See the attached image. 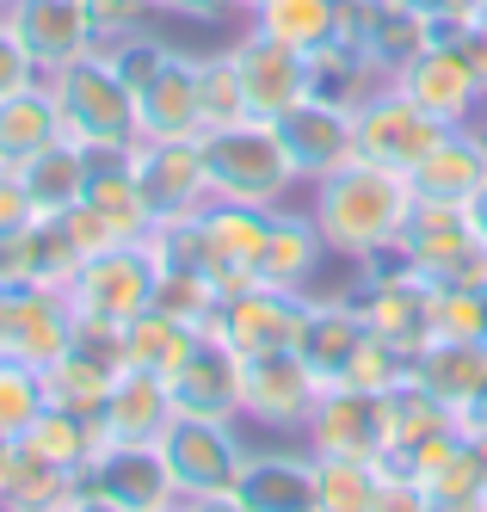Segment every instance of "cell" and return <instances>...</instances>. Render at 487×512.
<instances>
[{"mask_svg":"<svg viewBox=\"0 0 487 512\" xmlns=\"http://www.w3.org/2000/svg\"><path fill=\"white\" fill-rule=\"evenodd\" d=\"M303 210L315 216V229H321L333 260L364 266V260H377V253H389L401 241V223H407V210H414V186H407V173H395V167L352 161L340 173L315 179V186H303Z\"/></svg>","mask_w":487,"mask_h":512,"instance_id":"obj_1","label":"cell"},{"mask_svg":"<svg viewBox=\"0 0 487 512\" xmlns=\"http://www.w3.org/2000/svg\"><path fill=\"white\" fill-rule=\"evenodd\" d=\"M50 81V99H56V118H62V136L81 142L93 155H130L136 149V105H130V87L118 81L105 50L81 56V62H62Z\"/></svg>","mask_w":487,"mask_h":512,"instance_id":"obj_2","label":"cell"},{"mask_svg":"<svg viewBox=\"0 0 487 512\" xmlns=\"http://www.w3.org/2000/svg\"><path fill=\"white\" fill-rule=\"evenodd\" d=\"M204 179H210V198H229V204H290L303 198L296 173L278 149V130L266 118H241L229 130H204Z\"/></svg>","mask_w":487,"mask_h":512,"instance_id":"obj_3","label":"cell"},{"mask_svg":"<svg viewBox=\"0 0 487 512\" xmlns=\"http://www.w3.org/2000/svg\"><path fill=\"white\" fill-rule=\"evenodd\" d=\"M155 253H148V241H118V247H105L93 253V260H81V272H74L62 290H68V303L81 321L93 327H130L148 303H155Z\"/></svg>","mask_w":487,"mask_h":512,"instance_id":"obj_4","label":"cell"},{"mask_svg":"<svg viewBox=\"0 0 487 512\" xmlns=\"http://www.w3.org/2000/svg\"><path fill=\"white\" fill-rule=\"evenodd\" d=\"M309 297L315 290H284V284H241L216 303L210 340H222L235 358H266V352H296L309 321Z\"/></svg>","mask_w":487,"mask_h":512,"instance_id":"obj_5","label":"cell"},{"mask_svg":"<svg viewBox=\"0 0 487 512\" xmlns=\"http://www.w3.org/2000/svg\"><path fill=\"white\" fill-rule=\"evenodd\" d=\"M247 438L241 420H198V414H173L161 432V457L179 482V500H204V494H235L241 469H247Z\"/></svg>","mask_w":487,"mask_h":512,"instance_id":"obj_6","label":"cell"},{"mask_svg":"<svg viewBox=\"0 0 487 512\" xmlns=\"http://www.w3.org/2000/svg\"><path fill=\"white\" fill-rule=\"evenodd\" d=\"M124 161H130V179H136V192H142L148 229L179 223V216H198V210L210 204L204 142H198V136H161V142L142 136Z\"/></svg>","mask_w":487,"mask_h":512,"instance_id":"obj_7","label":"cell"},{"mask_svg":"<svg viewBox=\"0 0 487 512\" xmlns=\"http://www.w3.org/2000/svg\"><path fill=\"white\" fill-rule=\"evenodd\" d=\"M451 130L426 118L414 99H407L395 81H383L370 99L352 105V136H358V161H377V167H395V173H414L420 155L432 149V142Z\"/></svg>","mask_w":487,"mask_h":512,"instance_id":"obj_8","label":"cell"},{"mask_svg":"<svg viewBox=\"0 0 487 512\" xmlns=\"http://www.w3.org/2000/svg\"><path fill=\"white\" fill-rule=\"evenodd\" d=\"M229 56H235V75H241V93H247V112L253 118H284L290 105L309 99V56L290 50L278 38H266L259 25H241L229 38Z\"/></svg>","mask_w":487,"mask_h":512,"instance_id":"obj_9","label":"cell"},{"mask_svg":"<svg viewBox=\"0 0 487 512\" xmlns=\"http://www.w3.org/2000/svg\"><path fill=\"white\" fill-rule=\"evenodd\" d=\"M272 130H278V149H284V161L296 173V186H315V179L358 161V136H352L346 105L303 99V105H290L284 118H272Z\"/></svg>","mask_w":487,"mask_h":512,"instance_id":"obj_10","label":"cell"},{"mask_svg":"<svg viewBox=\"0 0 487 512\" xmlns=\"http://www.w3.org/2000/svg\"><path fill=\"white\" fill-rule=\"evenodd\" d=\"M407 99L420 105L426 118H438V124H475V112L487 105V87L475 81V68H469V56L457 50V38H432L414 62L401 68V75H389Z\"/></svg>","mask_w":487,"mask_h":512,"instance_id":"obj_11","label":"cell"},{"mask_svg":"<svg viewBox=\"0 0 487 512\" xmlns=\"http://www.w3.org/2000/svg\"><path fill=\"white\" fill-rule=\"evenodd\" d=\"M44 377V401L50 408H68V414H99L105 408V395L111 383L124 377V346H118V327H93L81 321V334H74V346L50 364V371H37Z\"/></svg>","mask_w":487,"mask_h":512,"instance_id":"obj_12","label":"cell"},{"mask_svg":"<svg viewBox=\"0 0 487 512\" xmlns=\"http://www.w3.org/2000/svg\"><path fill=\"white\" fill-rule=\"evenodd\" d=\"M7 31L25 44V56L56 75L62 62H81L99 50V25H93V7L87 0H7L0 7Z\"/></svg>","mask_w":487,"mask_h":512,"instance_id":"obj_13","label":"cell"},{"mask_svg":"<svg viewBox=\"0 0 487 512\" xmlns=\"http://www.w3.org/2000/svg\"><path fill=\"white\" fill-rule=\"evenodd\" d=\"M321 383L309 377V364L296 352H266V358H241V420L266 426V432H296L315 408Z\"/></svg>","mask_w":487,"mask_h":512,"instance_id":"obj_14","label":"cell"},{"mask_svg":"<svg viewBox=\"0 0 487 512\" xmlns=\"http://www.w3.org/2000/svg\"><path fill=\"white\" fill-rule=\"evenodd\" d=\"M74 488H93L130 512H167L179 506V482L161 457V445H99V457L81 469Z\"/></svg>","mask_w":487,"mask_h":512,"instance_id":"obj_15","label":"cell"},{"mask_svg":"<svg viewBox=\"0 0 487 512\" xmlns=\"http://www.w3.org/2000/svg\"><path fill=\"white\" fill-rule=\"evenodd\" d=\"M136 105V142L161 136H198V50H167L148 75L130 87Z\"/></svg>","mask_w":487,"mask_h":512,"instance_id":"obj_16","label":"cell"},{"mask_svg":"<svg viewBox=\"0 0 487 512\" xmlns=\"http://www.w3.org/2000/svg\"><path fill=\"white\" fill-rule=\"evenodd\" d=\"M364 334H370V321L358 315L352 284L346 290H315V297H309V321H303V340H296V358L309 364V377L321 389H333V383H346L352 352L364 346Z\"/></svg>","mask_w":487,"mask_h":512,"instance_id":"obj_17","label":"cell"},{"mask_svg":"<svg viewBox=\"0 0 487 512\" xmlns=\"http://www.w3.org/2000/svg\"><path fill=\"white\" fill-rule=\"evenodd\" d=\"M303 445L315 457H377L383 463V401L364 389H321L303 420Z\"/></svg>","mask_w":487,"mask_h":512,"instance_id":"obj_18","label":"cell"},{"mask_svg":"<svg viewBox=\"0 0 487 512\" xmlns=\"http://www.w3.org/2000/svg\"><path fill=\"white\" fill-rule=\"evenodd\" d=\"M377 401H383V469H414V457L426 445H438L444 432L463 426V414L451 408V401H438L414 371H407L389 395H377Z\"/></svg>","mask_w":487,"mask_h":512,"instance_id":"obj_19","label":"cell"},{"mask_svg":"<svg viewBox=\"0 0 487 512\" xmlns=\"http://www.w3.org/2000/svg\"><path fill=\"white\" fill-rule=\"evenodd\" d=\"M74 334H81V315H74L68 290H56V284H25V290H13L7 358L31 364V371H50V364L74 346Z\"/></svg>","mask_w":487,"mask_h":512,"instance_id":"obj_20","label":"cell"},{"mask_svg":"<svg viewBox=\"0 0 487 512\" xmlns=\"http://www.w3.org/2000/svg\"><path fill=\"white\" fill-rule=\"evenodd\" d=\"M272 216L278 210H266V204H229V198H210L198 210L222 290H241L259 278V260H266V241H272Z\"/></svg>","mask_w":487,"mask_h":512,"instance_id":"obj_21","label":"cell"},{"mask_svg":"<svg viewBox=\"0 0 487 512\" xmlns=\"http://www.w3.org/2000/svg\"><path fill=\"white\" fill-rule=\"evenodd\" d=\"M340 31L370 56L377 75H401V68L432 44V25L414 13V0H352Z\"/></svg>","mask_w":487,"mask_h":512,"instance_id":"obj_22","label":"cell"},{"mask_svg":"<svg viewBox=\"0 0 487 512\" xmlns=\"http://www.w3.org/2000/svg\"><path fill=\"white\" fill-rule=\"evenodd\" d=\"M173 414H198V420H241V358L222 340H198V352L167 377Z\"/></svg>","mask_w":487,"mask_h":512,"instance_id":"obj_23","label":"cell"},{"mask_svg":"<svg viewBox=\"0 0 487 512\" xmlns=\"http://www.w3.org/2000/svg\"><path fill=\"white\" fill-rule=\"evenodd\" d=\"M407 186H414V198H426V204H469L487 186V142H481V130L475 124L444 130L420 155V167L407 173Z\"/></svg>","mask_w":487,"mask_h":512,"instance_id":"obj_24","label":"cell"},{"mask_svg":"<svg viewBox=\"0 0 487 512\" xmlns=\"http://www.w3.org/2000/svg\"><path fill=\"white\" fill-rule=\"evenodd\" d=\"M395 247H401V260L414 266L420 278L444 284V278H451V266L475 247L469 210H463V204H426V198H414V210H407V223H401V241H395Z\"/></svg>","mask_w":487,"mask_h":512,"instance_id":"obj_25","label":"cell"},{"mask_svg":"<svg viewBox=\"0 0 487 512\" xmlns=\"http://www.w3.org/2000/svg\"><path fill=\"white\" fill-rule=\"evenodd\" d=\"M235 494L247 500V512H315V451L309 445L247 451Z\"/></svg>","mask_w":487,"mask_h":512,"instance_id":"obj_26","label":"cell"},{"mask_svg":"<svg viewBox=\"0 0 487 512\" xmlns=\"http://www.w3.org/2000/svg\"><path fill=\"white\" fill-rule=\"evenodd\" d=\"M99 438L105 445H161V432L173 426V395L161 377L148 371H124L118 383H111L105 408L93 414Z\"/></svg>","mask_w":487,"mask_h":512,"instance_id":"obj_27","label":"cell"},{"mask_svg":"<svg viewBox=\"0 0 487 512\" xmlns=\"http://www.w3.org/2000/svg\"><path fill=\"white\" fill-rule=\"evenodd\" d=\"M333 260L315 216L303 210V198L278 204L272 216V241H266V260H259V284H284V290H321V266Z\"/></svg>","mask_w":487,"mask_h":512,"instance_id":"obj_28","label":"cell"},{"mask_svg":"<svg viewBox=\"0 0 487 512\" xmlns=\"http://www.w3.org/2000/svg\"><path fill=\"white\" fill-rule=\"evenodd\" d=\"M50 142H62V118H56L50 81L0 93V173H25Z\"/></svg>","mask_w":487,"mask_h":512,"instance_id":"obj_29","label":"cell"},{"mask_svg":"<svg viewBox=\"0 0 487 512\" xmlns=\"http://www.w3.org/2000/svg\"><path fill=\"white\" fill-rule=\"evenodd\" d=\"M198 327L192 321H179V315H167L161 303H148L130 327H118V346H124V371H148V377H173L185 358L198 352Z\"/></svg>","mask_w":487,"mask_h":512,"instance_id":"obj_30","label":"cell"},{"mask_svg":"<svg viewBox=\"0 0 487 512\" xmlns=\"http://www.w3.org/2000/svg\"><path fill=\"white\" fill-rule=\"evenodd\" d=\"M414 377L438 401H451V408L463 414L469 401L487 389V340H426L414 352Z\"/></svg>","mask_w":487,"mask_h":512,"instance_id":"obj_31","label":"cell"},{"mask_svg":"<svg viewBox=\"0 0 487 512\" xmlns=\"http://www.w3.org/2000/svg\"><path fill=\"white\" fill-rule=\"evenodd\" d=\"M247 25H259L266 38H278V44H290V50L315 56L321 44L340 38L346 0H259V7L247 13Z\"/></svg>","mask_w":487,"mask_h":512,"instance_id":"obj_32","label":"cell"},{"mask_svg":"<svg viewBox=\"0 0 487 512\" xmlns=\"http://www.w3.org/2000/svg\"><path fill=\"white\" fill-rule=\"evenodd\" d=\"M25 192H31V204L44 210V216H62V210H74L87 198V179H93V149H81V142H50L44 155H37L25 173Z\"/></svg>","mask_w":487,"mask_h":512,"instance_id":"obj_33","label":"cell"},{"mask_svg":"<svg viewBox=\"0 0 487 512\" xmlns=\"http://www.w3.org/2000/svg\"><path fill=\"white\" fill-rule=\"evenodd\" d=\"M383 81H389V75H377V68H370V56H364V50L346 38V31L309 56V99L346 105V112H352L358 99H370V93H377Z\"/></svg>","mask_w":487,"mask_h":512,"instance_id":"obj_34","label":"cell"},{"mask_svg":"<svg viewBox=\"0 0 487 512\" xmlns=\"http://www.w3.org/2000/svg\"><path fill=\"white\" fill-rule=\"evenodd\" d=\"M99 426L87 420V414H68V408H50L44 401V414H37L25 432H19V451H31V457H44V463H56V469H74L81 475L93 457H99Z\"/></svg>","mask_w":487,"mask_h":512,"instance_id":"obj_35","label":"cell"},{"mask_svg":"<svg viewBox=\"0 0 487 512\" xmlns=\"http://www.w3.org/2000/svg\"><path fill=\"white\" fill-rule=\"evenodd\" d=\"M241 118H253V112H247V93H241L229 44H222V50H198V136L204 130H229Z\"/></svg>","mask_w":487,"mask_h":512,"instance_id":"obj_36","label":"cell"},{"mask_svg":"<svg viewBox=\"0 0 487 512\" xmlns=\"http://www.w3.org/2000/svg\"><path fill=\"white\" fill-rule=\"evenodd\" d=\"M377 482V457H315V512H370Z\"/></svg>","mask_w":487,"mask_h":512,"instance_id":"obj_37","label":"cell"},{"mask_svg":"<svg viewBox=\"0 0 487 512\" xmlns=\"http://www.w3.org/2000/svg\"><path fill=\"white\" fill-rule=\"evenodd\" d=\"M407 371H414V352H401L395 340L383 334H364V346L352 352V371H346V389H364V395H389ZM340 389V383H333Z\"/></svg>","mask_w":487,"mask_h":512,"instance_id":"obj_38","label":"cell"},{"mask_svg":"<svg viewBox=\"0 0 487 512\" xmlns=\"http://www.w3.org/2000/svg\"><path fill=\"white\" fill-rule=\"evenodd\" d=\"M37 414H44V377L19 358H0V432H25Z\"/></svg>","mask_w":487,"mask_h":512,"instance_id":"obj_39","label":"cell"},{"mask_svg":"<svg viewBox=\"0 0 487 512\" xmlns=\"http://www.w3.org/2000/svg\"><path fill=\"white\" fill-rule=\"evenodd\" d=\"M487 309H481V290H444L432 284V340H481Z\"/></svg>","mask_w":487,"mask_h":512,"instance_id":"obj_40","label":"cell"},{"mask_svg":"<svg viewBox=\"0 0 487 512\" xmlns=\"http://www.w3.org/2000/svg\"><path fill=\"white\" fill-rule=\"evenodd\" d=\"M25 284H44L37 229H25V235H0V290H25Z\"/></svg>","mask_w":487,"mask_h":512,"instance_id":"obj_41","label":"cell"},{"mask_svg":"<svg viewBox=\"0 0 487 512\" xmlns=\"http://www.w3.org/2000/svg\"><path fill=\"white\" fill-rule=\"evenodd\" d=\"M370 512H432V494H426L407 469H383V482H377V500H370Z\"/></svg>","mask_w":487,"mask_h":512,"instance_id":"obj_42","label":"cell"},{"mask_svg":"<svg viewBox=\"0 0 487 512\" xmlns=\"http://www.w3.org/2000/svg\"><path fill=\"white\" fill-rule=\"evenodd\" d=\"M37 223H44V210L31 204L25 179H19V173H0V235H25V229H37Z\"/></svg>","mask_w":487,"mask_h":512,"instance_id":"obj_43","label":"cell"},{"mask_svg":"<svg viewBox=\"0 0 487 512\" xmlns=\"http://www.w3.org/2000/svg\"><path fill=\"white\" fill-rule=\"evenodd\" d=\"M37 81H44V68L25 56V44L7 31V19H0V93H19V87H37Z\"/></svg>","mask_w":487,"mask_h":512,"instance_id":"obj_44","label":"cell"},{"mask_svg":"<svg viewBox=\"0 0 487 512\" xmlns=\"http://www.w3.org/2000/svg\"><path fill=\"white\" fill-rule=\"evenodd\" d=\"M167 19H185V25H222V19H247L241 0H167Z\"/></svg>","mask_w":487,"mask_h":512,"instance_id":"obj_45","label":"cell"},{"mask_svg":"<svg viewBox=\"0 0 487 512\" xmlns=\"http://www.w3.org/2000/svg\"><path fill=\"white\" fill-rule=\"evenodd\" d=\"M414 13L432 25V38H444V31H457V25H469V13H475V0H414Z\"/></svg>","mask_w":487,"mask_h":512,"instance_id":"obj_46","label":"cell"},{"mask_svg":"<svg viewBox=\"0 0 487 512\" xmlns=\"http://www.w3.org/2000/svg\"><path fill=\"white\" fill-rule=\"evenodd\" d=\"M179 512H247L241 494H204V500H179Z\"/></svg>","mask_w":487,"mask_h":512,"instance_id":"obj_47","label":"cell"},{"mask_svg":"<svg viewBox=\"0 0 487 512\" xmlns=\"http://www.w3.org/2000/svg\"><path fill=\"white\" fill-rule=\"evenodd\" d=\"M13 469H19V438L0 432V500H7V488H13Z\"/></svg>","mask_w":487,"mask_h":512,"instance_id":"obj_48","label":"cell"},{"mask_svg":"<svg viewBox=\"0 0 487 512\" xmlns=\"http://www.w3.org/2000/svg\"><path fill=\"white\" fill-rule=\"evenodd\" d=\"M68 512H130V506H118V500H105V494H93V488H74Z\"/></svg>","mask_w":487,"mask_h":512,"instance_id":"obj_49","label":"cell"},{"mask_svg":"<svg viewBox=\"0 0 487 512\" xmlns=\"http://www.w3.org/2000/svg\"><path fill=\"white\" fill-rule=\"evenodd\" d=\"M463 210H469V229H475V241L487 247V186H481V192H475V198H469Z\"/></svg>","mask_w":487,"mask_h":512,"instance_id":"obj_50","label":"cell"},{"mask_svg":"<svg viewBox=\"0 0 487 512\" xmlns=\"http://www.w3.org/2000/svg\"><path fill=\"white\" fill-rule=\"evenodd\" d=\"M74 500V494H68ZM68 500H7L0 512H68Z\"/></svg>","mask_w":487,"mask_h":512,"instance_id":"obj_51","label":"cell"},{"mask_svg":"<svg viewBox=\"0 0 487 512\" xmlns=\"http://www.w3.org/2000/svg\"><path fill=\"white\" fill-rule=\"evenodd\" d=\"M463 426H469V432H487V389H481V395L469 401V408H463Z\"/></svg>","mask_w":487,"mask_h":512,"instance_id":"obj_52","label":"cell"},{"mask_svg":"<svg viewBox=\"0 0 487 512\" xmlns=\"http://www.w3.org/2000/svg\"><path fill=\"white\" fill-rule=\"evenodd\" d=\"M7 321H13V290H0V358H7Z\"/></svg>","mask_w":487,"mask_h":512,"instance_id":"obj_53","label":"cell"},{"mask_svg":"<svg viewBox=\"0 0 487 512\" xmlns=\"http://www.w3.org/2000/svg\"><path fill=\"white\" fill-rule=\"evenodd\" d=\"M469 25H475L481 38H487V0H475V13H469Z\"/></svg>","mask_w":487,"mask_h":512,"instance_id":"obj_54","label":"cell"},{"mask_svg":"<svg viewBox=\"0 0 487 512\" xmlns=\"http://www.w3.org/2000/svg\"><path fill=\"white\" fill-rule=\"evenodd\" d=\"M475 130H481V142H487V105H481V112H475Z\"/></svg>","mask_w":487,"mask_h":512,"instance_id":"obj_55","label":"cell"},{"mask_svg":"<svg viewBox=\"0 0 487 512\" xmlns=\"http://www.w3.org/2000/svg\"><path fill=\"white\" fill-rule=\"evenodd\" d=\"M148 13H167V0H148Z\"/></svg>","mask_w":487,"mask_h":512,"instance_id":"obj_56","label":"cell"},{"mask_svg":"<svg viewBox=\"0 0 487 512\" xmlns=\"http://www.w3.org/2000/svg\"><path fill=\"white\" fill-rule=\"evenodd\" d=\"M253 7H259V0H241V13H253Z\"/></svg>","mask_w":487,"mask_h":512,"instance_id":"obj_57","label":"cell"},{"mask_svg":"<svg viewBox=\"0 0 487 512\" xmlns=\"http://www.w3.org/2000/svg\"><path fill=\"white\" fill-rule=\"evenodd\" d=\"M481 309H487V290H481ZM481 340H487V327H481Z\"/></svg>","mask_w":487,"mask_h":512,"instance_id":"obj_58","label":"cell"},{"mask_svg":"<svg viewBox=\"0 0 487 512\" xmlns=\"http://www.w3.org/2000/svg\"><path fill=\"white\" fill-rule=\"evenodd\" d=\"M167 512H179V506H167Z\"/></svg>","mask_w":487,"mask_h":512,"instance_id":"obj_59","label":"cell"},{"mask_svg":"<svg viewBox=\"0 0 487 512\" xmlns=\"http://www.w3.org/2000/svg\"><path fill=\"white\" fill-rule=\"evenodd\" d=\"M0 7H7V0H0Z\"/></svg>","mask_w":487,"mask_h":512,"instance_id":"obj_60","label":"cell"},{"mask_svg":"<svg viewBox=\"0 0 487 512\" xmlns=\"http://www.w3.org/2000/svg\"><path fill=\"white\" fill-rule=\"evenodd\" d=\"M346 7H352V0H346Z\"/></svg>","mask_w":487,"mask_h":512,"instance_id":"obj_61","label":"cell"}]
</instances>
